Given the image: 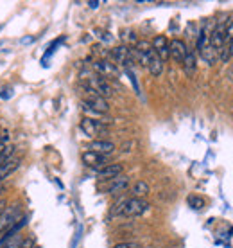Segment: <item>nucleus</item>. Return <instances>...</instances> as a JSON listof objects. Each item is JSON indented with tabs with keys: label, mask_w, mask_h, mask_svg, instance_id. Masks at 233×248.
Masks as SVG:
<instances>
[{
	"label": "nucleus",
	"mask_w": 233,
	"mask_h": 248,
	"mask_svg": "<svg viewBox=\"0 0 233 248\" xmlns=\"http://www.w3.org/2000/svg\"><path fill=\"white\" fill-rule=\"evenodd\" d=\"M187 45H185L183 40H178V38H174L169 42V58H172L176 63H183L185 60V54H187Z\"/></svg>",
	"instance_id": "nucleus-6"
},
{
	"label": "nucleus",
	"mask_w": 233,
	"mask_h": 248,
	"mask_svg": "<svg viewBox=\"0 0 233 248\" xmlns=\"http://www.w3.org/2000/svg\"><path fill=\"white\" fill-rule=\"evenodd\" d=\"M124 171V166L122 164H108L104 168H101L97 171V176L101 180H113L116 176H120Z\"/></svg>",
	"instance_id": "nucleus-8"
},
{
	"label": "nucleus",
	"mask_w": 233,
	"mask_h": 248,
	"mask_svg": "<svg viewBox=\"0 0 233 248\" xmlns=\"http://www.w3.org/2000/svg\"><path fill=\"white\" fill-rule=\"evenodd\" d=\"M189 203H190L192 209H197V211H199V209L204 207V200L199 198V196H190V198H189Z\"/></svg>",
	"instance_id": "nucleus-20"
},
{
	"label": "nucleus",
	"mask_w": 233,
	"mask_h": 248,
	"mask_svg": "<svg viewBox=\"0 0 233 248\" xmlns=\"http://www.w3.org/2000/svg\"><path fill=\"white\" fill-rule=\"evenodd\" d=\"M88 6L92 7V9H95V7H99V2H88Z\"/></svg>",
	"instance_id": "nucleus-24"
},
{
	"label": "nucleus",
	"mask_w": 233,
	"mask_h": 248,
	"mask_svg": "<svg viewBox=\"0 0 233 248\" xmlns=\"http://www.w3.org/2000/svg\"><path fill=\"white\" fill-rule=\"evenodd\" d=\"M133 198H146L149 194V186H147V182H144V180H138L133 186Z\"/></svg>",
	"instance_id": "nucleus-15"
},
{
	"label": "nucleus",
	"mask_w": 233,
	"mask_h": 248,
	"mask_svg": "<svg viewBox=\"0 0 233 248\" xmlns=\"http://www.w3.org/2000/svg\"><path fill=\"white\" fill-rule=\"evenodd\" d=\"M15 146H13V144H7L6 148L2 149V151H0V166H4V164H6V162H9L13 158V155H15Z\"/></svg>",
	"instance_id": "nucleus-17"
},
{
	"label": "nucleus",
	"mask_w": 233,
	"mask_h": 248,
	"mask_svg": "<svg viewBox=\"0 0 233 248\" xmlns=\"http://www.w3.org/2000/svg\"><path fill=\"white\" fill-rule=\"evenodd\" d=\"M83 162H85L88 168H93L99 171L101 168L108 166V156L93 153V151H85V153H83Z\"/></svg>",
	"instance_id": "nucleus-7"
},
{
	"label": "nucleus",
	"mask_w": 233,
	"mask_h": 248,
	"mask_svg": "<svg viewBox=\"0 0 233 248\" xmlns=\"http://www.w3.org/2000/svg\"><path fill=\"white\" fill-rule=\"evenodd\" d=\"M88 151H93V153L108 156L110 153L115 151V144L110 142V140H92L90 146H88Z\"/></svg>",
	"instance_id": "nucleus-10"
},
{
	"label": "nucleus",
	"mask_w": 233,
	"mask_h": 248,
	"mask_svg": "<svg viewBox=\"0 0 233 248\" xmlns=\"http://www.w3.org/2000/svg\"><path fill=\"white\" fill-rule=\"evenodd\" d=\"M113 58H115L118 63H122V65H129V63H131V54H129V49H128V47H124V45H120V47H115V49H113Z\"/></svg>",
	"instance_id": "nucleus-14"
},
{
	"label": "nucleus",
	"mask_w": 233,
	"mask_h": 248,
	"mask_svg": "<svg viewBox=\"0 0 233 248\" xmlns=\"http://www.w3.org/2000/svg\"><path fill=\"white\" fill-rule=\"evenodd\" d=\"M224 40H226V44H230V42L233 40V20L226 25V34H224Z\"/></svg>",
	"instance_id": "nucleus-21"
},
{
	"label": "nucleus",
	"mask_w": 233,
	"mask_h": 248,
	"mask_svg": "<svg viewBox=\"0 0 233 248\" xmlns=\"http://www.w3.org/2000/svg\"><path fill=\"white\" fill-rule=\"evenodd\" d=\"M34 247V239L32 237H24V241L20 245V248H32Z\"/></svg>",
	"instance_id": "nucleus-22"
},
{
	"label": "nucleus",
	"mask_w": 233,
	"mask_h": 248,
	"mask_svg": "<svg viewBox=\"0 0 233 248\" xmlns=\"http://www.w3.org/2000/svg\"><path fill=\"white\" fill-rule=\"evenodd\" d=\"M86 87L90 88L93 93L101 95V97H110L111 93H113V88H111V85L108 83L104 76H92V78H88Z\"/></svg>",
	"instance_id": "nucleus-3"
},
{
	"label": "nucleus",
	"mask_w": 233,
	"mask_h": 248,
	"mask_svg": "<svg viewBox=\"0 0 233 248\" xmlns=\"http://www.w3.org/2000/svg\"><path fill=\"white\" fill-rule=\"evenodd\" d=\"M215 54H217V52H215V50L212 49V45H210V44L206 45V47H204V49H203L201 52H199V56H201L206 63H208V65H214Z\"/></svg>",
	"instance_id": "nucleus-18"
},
{
	"label": "nucleus",
	"mask_w": 233,
	"mask_h": 248,
	"mask_svg": "<svg viewBox=\"0 0 233 248\" xmlns=\"http://www.w3.org/2000/svg\"><path fill=\"white\" fill-rule=\"evenodd\" d=\"M22 207L18 203L11 205V207H7L4 211L0 212V232H6L13 227V225H16L22 219Z\"/></svg>",
	"instance_id": "nucleus-2"
},
{
	"label": "nucleus",
	"mask_w": 233,
	"mask_h": 248,
	"mask_svg": "<svg viewBox=\"0 0 233 248\" xmlns=\"http://www.w3.org/2000/svg\"><path fill=\"white\" fill-rule=\"evenodd\" d=\"M86 92H88V97H86L83 103H86V105L92 108L93 112H97V113H108V110H110V106H108V103H106L104 97H101V95H97V93H93L90 88L86 87Z\"/></svg>",
	"instance_id": "nucleus-5"
},
{
	"label": "nucleus",
	"mask_w": 233,
	"mask_h": 248,
	"mask_svg": "<svg viewBox=\"0 0 233 248\" xmlns=\"http://www.w3.org/2000/svg\"><path fill=\"white\" fill-rule=\"evenodd\" d=\"M113 248H140L136 243H118V245H115Z\"/></svg>",
	"instance_id": "nucleus-23"
},
{
	"label": "nucleus",
	"mask_w": 233,
	"mask_h": 248,
	"mask_svg": "<svg viewBox=\"0 0 233 248\" xmlns=\"http://www.w3.org/2000/svg\"><path fill=\"white\" fill-rule=\"evenodd\" d=\"M149 72H151V76H154V78H158L161 72H163V62L158 58V54L156 52H153V56H151V60H149Z\"/></svg>",
	"instance_id": "nucleus-13"
},
{
	"label": "nucleus",
	"mask_w": 233,
	"mask_h": 248,
	"mask_svg": "<svg viewBox=\"0 0 233 248\" xmlns=\"http://www.w3.org/2000/svg\"><path fill=\"white\" fill-rule=\"evenodd\" d=\"M22 241H24V237H22V232H20V234H16V236L9 237L6 243H2V248H20Z\"/></svg>",
	"instance_id": "nucleus-19"
},
{
	"label": "nucleus",
	"mask_w": 233,
	"mask_h": 248,
	"mask_svg": "<svg viewBox=\"0 0 233 248\" xmlns=\"http://www.w3.org/2000/svg\"><path fill=\"white\" fill-rule=\"evenodd\" d=\"M151 45H153L154 52L158 54V58L161 60V62L169 60V40H167L163 34H160V36L154 38Z\"/></svg>",
	"instance_id": "nucleus-9"
},
{
	"label": "nucleus",
	"mask_w": 233,
	"mask_h": 248,
	"mask_svg": "<svg viewBox=\"0 0 233 248\" xmlns=\"http://www.w3.org/2000/svg\"><path fill=\"white\" fill-rule=\"evenodd\" d=\"M32 248H40V247H36V245H34V247H32Z\"/></svg>",
	"instance_id": "nucleus-26"
},
{
	"label": "nucleus",
	"mask_w": 233,
	"mask_h": 248,
	"mask_svg": "<svg viewBox=\"0 0 233 248\" xmlns=\"http://www.w3.org/2000/svg\"><path fill=\"white\" fill-rule=\"evenodd\" d=\"M149 202L146 198H129L122 200L115 205V209L111 211L113 216H126V217H136L142 216L144 212H147Z\"/></svg>",
	"instance_id": "nucleus-1"
},
{
	"label": "nucleus",
	"mask_w": 233,
	"mask_h": 248,
	"mask_svg": "<svg viewBox=\"0 0 233 248\" xmlns=\"http://www.w3.org/2000/svg\"><path fill=\"white\" fill-rule=\"evenodd\" d=\"M93 67H95V70H99L101 74H108V76L116 74L115 65H111V63H108V62H97V63H93Z\"/></svg>",
	"instance_id": "nucleus-16"
},
{
	"label": "nucleus",
	"mask_w": 233,
	"mask_h": 248,
	"mask_svg": "<svg viewBox=\"0 0 233 248\" xmlns=\"http://www.w3.org/2000/svg\"><path fill=\"white\" fill-rule=\"evenodd\" d=\"M196 67H197V56L194 50H187V54H185V60H183V68L185 72L189 76H192L196 72Z\"/></svg>",
	"instance_id": "nucleus-12"
},
{
	"label": "nucleus",
	"mask_w": 233,
	"mask_h": 248,
	"mask_svg": "<svg viewBox=\"0 0 233 248\" xmlns=\"http://www.w3.org/2000/svg\"><path fill=\"white\" fill-rule=\"evenodd\" d=\"M4 191H6V186H4V184H0V194H2Z\"/></svg>",
	"instance_id": "nucleus-25"
},
{
	"label": "nucleus",
	"mask_w": 233,
	"mask_h": 248,
	"mask_svg": "<svg viewBox=\"0 0 233 248\" xmlns=\"http://www.w3.org/2000/svg\"><path fill=\"white\" fill-rule=\"evenodd\" d=\"M81 130L85 131L86 137L93 139V137L104 133V131L108 130V126H106L104 123L95 121V119H92V117H83V119H81Z\"/></svg>",
	"instance_id": "nucleus-4"
},
{
	"label": "nucleus",
	"mask_w": 233,
	"mask_h": 248,
	"mask_svg": "<svg viewBox=\"0 0 233 248\" xmlns=\"http://www.w3.org/2000/svg\"><path fill=\"white\" fill-rule=\"evenodd\" d=\"M129 187V178L128 176H116L113 180H110L108 187H106V192H110V194H118V192L126 191Z\"/></svg>",
	"instance_id": "nucleus-11"
}]
</instances>
